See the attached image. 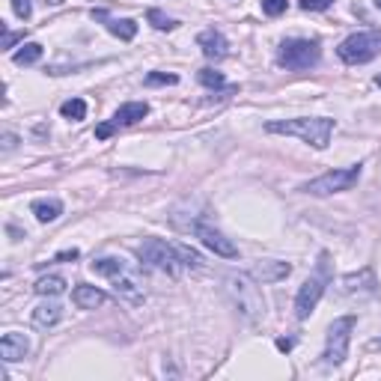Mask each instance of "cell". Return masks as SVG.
Segmentation results:
<instances>
[{
	"mask_svg": "<svg viewBox=\"0 0 381 381\" xmlns=\"http://www.w3.org/2000/svg\"><path fill=\"white\" fill-rule=\"evenodd\" d=\"M197 45L202 48V54H206L209 60H224L229 54V45H226L224 33H217V30H202L197 36Z\"/></svg>",
	"mask_w": 381,
	"mask_h": 381,
	"instance_id": "5bb4252c",
	"label": "cell"
},
{
	"mask_svg": "<svg viewBox=\"0 0 381 381\" xmlns=\"http://www.w3.org/2000/svg\"><path fill=\"white\" fill-rule=\"evenodd\" d=\"M72 260H78V250H75V248H72V250L57 253V262H72Z\"/></svg>",
	"mask_w": 381,
	"mask_h": 381,
	"instance_id": "d6a6232c",
	"label": "cell"
},
{
	"mask_svg": "<svg viewBox=\"0 0 381 381\" xmlns=\"http://www.w3.org/2000/svg\"><path fill=\"white\" fill-rule=\"evenodd\" d=\"M179 253H182V262H185V268H200V265H202L200 253H194L190 248H185V244H179Z\"/></svg>",
	"mask_w": 381,
	"mask_h": 381,
	"instance_id": "83f0119b",
	"label": "cell"
},
{
	"mask_svg": "<svg viewBox=\"0 0 381 381\" xmlns=\"http://www.w3.org/2000/svg\"><path fill=\"white\" fill-rule=\"evenodd\" d=\"M322 57V48L316 39H286L277 51V63L286 66L292 72H304V69H313Z\"/></svg>",
	"mask_w": 381,
	"mask_h": 381,
	"instance_id": "5b68a950",
	"label": "cell"
},
{
	"mask_svg": "<svg viewBox=\"0 0 381 381\" xmlns=\"http://www.w3.org/2000/svg\"><path fill=\"white\" fill-rule=\"evenodd\" d=\"M351 331H355V316H343L337 319L328 328V339H325V363L339 366L349 355V343H351Z\"/></svg>",
	"mask_w": 381,
	"mask_h": 381,
	"instance_id": "ba28073f",
	"label": "cell"
},
{
	"mask_svg": "<svg viewBox=\"0 0 381 381\" xmlns=\"http://www.w3.org/2000/svg\"><path fill=\"white\" fill-rule=\"evenodd\" d=\"M370 349L375 351V349H381V339H373V343H370Z\"/></svg>",
	"mask_w": 381,
	"mask_h": 381,
	"instance_id": "d590c367",
	"label": "cell"
},
{
	"mask_svg": "<svg viewBox=\"0 0 381 381\" xmlns=\"http://www.w3.org/2000/svg\"><path fill=\"white\" fill-rule=\"evenodd\" d=\"M48 4H54V6H57V4H63V0H48Z\"/></svg>",
	"mask_w": 381,
	"mask_h": 381,
	"instance_id": "8d00e7d4",
	"label": "cell"
},
{
	"mask_svg": "<svg viewBox=\"0 0 381 381\" xmlns=\"http://www.w3.org/2000/svg\"><path fill=\"white\" fill-rule=\"evenodd\" d=\"M116 128H119V126H116L114 119H111V122H102V126L95 128V138H99V140H107V138H111V134H114Z\"/></svg>",
	"mask_w": 381,
	"mask_h": 381,
	"instance_id": "4dcf8cb0",
	"label": "cell"
},
{
	"mask_svg": "<svg viewBox=\"0 0 381 381\" xmlns=\"http://www.w3.org/2000/svg\"><path fill=\"white\" fill-rule=\"evenodd\" d=\"M146 18H149V24H152L155 30H176V27H179V21L167 18L161 9H149V12H146Z\"/></svg>",
	"mask_w": 381,
	"mask_h": 381,
	"instance_id": "cb8c5ba5",
	"label": "cell"
},
{
	"mask_svg": "<svg viewBox=\"0 0 381 381\" xmlns=\"http://www.w3.org/2000/svg\"><path fill=\"white\" fill-rule=\"evenodd\" d=\"M328 256L322 253V262L316 268V274H310L304 283H301V289H298L295 295V316L298 319H310L313 316V310H316L319 304V298L325 292V286H328Z\"/></svg>",
	"mask_w": 381,
	"mask_h": 381,
	"instance_id": "52a82bcc",
	"label": "cell"
},
{
	"mask_svg": "<svg viewBox=\"0 0 381 381\" xmlns=\"http://www.w3.org/2000/svg\"><path fill=\"white\" fill-rule=\"evenodd\" d=\"M33 214H36V221H42V224H51V221H57V217L63 214V202L60 200H36L33 202Z\"/></svg>",
	"mask_w": 381,
	"mask_h": 381,
	"instance_id": "ac0fdd59",
	"label": "cell"
},
{
	"mask_svg": "<svg viewBox=\"0 0 381 381\" xmlns=\"http://www.w3.org/2000/svg\"><path fill=\"white\" fill-rule=\"evenodd\" d=\"M122 268H126V262H122L119 256H102V260H95V262H92V271H95V274H102V277H107V280H111L116 271H122Z\"/></svg>",
	"mask_w": 381,
	"mask_h": 381,
	"instance_id": "44dd1931",
	"label": "cell"
},
{
	"mask_svg": "<svg viewBox=\"0 0 381 381\" xmlns=\"http://www.w3.org/2000/svg\"><path fill=\"white\" fill-rule=\"evenodd\" d=\"M138 256H140V262L164 271L167 277H179L182 268H185L179 244H170V241H161V238H146L138 248Z\"/></svg>",
	"mask_w": 381,
	"mask_h": 381,
	"instance_id": "3957f363",
	"label": "cell"
},
{
	"mask_svg": "<svg viewBox=\"0 0 381 381\" xmlns=\"http://www.w3.org/2000/svg\"><path fill=\"white\" fill-rule=\"evenodd\" d=\"M194 236L206 244V248L212 250V253H217V256H224V260H236L238 256V248L233 241H229L221 229H214V226H209V224H194Z\"/></svg>",
	"mask_w": 381,
	"mask_h": 381,
	"instance_id": "30bf717a",
	"label": "cell"
},
{
	"mask_svg": "<svg viewBox=\"0 0 381 381\" xmlns=\"http://www.w3.org/2000/svg\"><path fill=\"white\" fill-rule=\"evenodd\" d=\"M16 143H18L16 134H4V152H9V149H16Z\"/></svg>",
	"mask_w": 381,
	"mask_h": 381,
	"instance_id": "836d02e7",
	"label": "cell"
},
{
	"mask_svg": "<svg viewBox=\"0 0 381 381\" xmlns=\"http://www.w3.org/2000/svg\"><path fill=\"white\" fill-rule=\"evenodd\" d=\"M339 60L349 66H361L370 63L381 54V33L378 30H363V33H351L349 39H343L337 48Z\"/></svg>",
	"mask_w": 381,
	"mask_h": 381,
	"instance_id": "277c9868",
	"label": "cell"
},
{
	"mask_svg": "<svg viewBox=\"0 0 381 381\" xmlns=\"http://www.w3.org/2000/svg\"><path fill=\"white\" fill-rule=\"evenodd\" d=\"M33 289L42 295V298H54V295H63L66 292V280L60 274H48V277H39Z\"/></svg>",
	"mask_w": 381,
	"mask_h": 381,
	"instance_id": "d6986e66",
	"label": "cell"
},
{
	"mask_svg": "<svg viewBox=\"0 0 381 381\" xmlns=\"http://www.w3.org/2000/svg\"><path fill=\"white\" fill-rule=\"evenodd\" d=\"M12 9H16V16L21 21H27L33 16V4H30V0H12Z\"/></svg>",
	"mask_w": 381,
	"mask_h": 381,
	"instance_id": "f1b7e54d",
	"label": "cell"
},
{
	"mask_svg": "<svg viewBox=\"0 0 381 381\" xmlns=\"http://www.w3.org/2000/svg\"><path fill=\"white\" fill-rule=\"evenodd\" d=\"M27 355H30V339H27V334H18V331L4 334V339H0V358L6 363H16V361H24Z\"/></svg>",
	"mask_w": 381,
	"mask_h": 381,
	"instance_id": "8fae6325",
	"label": "cell"
},
{
	"mask_svg": "<svg viewBox=\"0 0 381 381\" xmlns=\"http://www.w3.org/2000/svg\"><path fill=\"white\" fill-rule=\"evenodd\" d=\"M146 114H149V104L146 102H126L114 114V122H116V126H134V122L146 119Z\"/></svg>",
	"mask_w": 381,
	"mask_h": 381,
	"instance_id": "e0dca14e",
	"label": "cell"
},
{
	"mask_svg": "<svg viewBox=\"0 0 381 381\" xmlns=\"http://www.w3.org/2000/svg\"><path fill=\"white\" fill-rule=\"evenodd\" d=\"M60 319H63V307L54 304V301H42L33 310V325H36V328H42V331L54 328Z\"/></svg>",
	"mask_w": 381,
	"mask_h": 381,
	"instance_id": "2e32d148",
	"label": "cell"
},
{
	"mask_svg": "<svg viewBox=\"0 0 381 381\" xmlns=\"http://www.w3.org/2000/svg\"><path fill=\"white\" fill-rule=\"evenodd\" d=\"M200 84L202 87H209V90H217V87H224V75L221 72H214V69H200Z\"/></svg>",
	"mask_w": 381,
	"mask_h": 381,
	"instance_id": "d4e9b609",
	"label": "cell"
},
{
	"mask_svg": "<svg viewBox=\"0 0 381 381\" xmlns=\"http://www.w3.org/2000/svg\"><path fill=\"white\" fill-rule=\"evenodd\" d=\"M107 30H111L114 36H119L122 42H131L134 36H138V24H134L131 18H114V21H107Z\"/></svg>",
	"mask_w": 381,
	"mask_h": 381,
	"instance_id": "ffe728a7",
	"label": "cell"
},
{
	"mask_svg": "<svg viewBox=\"0 0 381 381\" xmlns=\"http://www.w3.org/2000/svg\"><path fill=\"white\" fill-rule=\"evenodd\" d=\"M289 271H292L289 262H280V260H260V262H253L250 277H253L256 283H277V280H286V277H289Z\"/></svg>",
	"mask_w": 381,
	"mask_h": 381,
	"instance_id": "4fadbf2b",
	"label": "cell"
},
{
	"mask_svg": "<svg viewBox=\"0 0 381 381\" xmlns=\"http://www.w3.org/2000/svg\"><path fill=\"white\" fill-rule=\"evenodd\" d=\"M268 134H286V138H301L313 149H328L334 134V119L328 116H298V119H274L265 126Z\"/></svg>",
	"mask_w": 381,
	"mask_h": 381,
	"instance_id": "6da1fadb",
	"label": "cell"
},
{
	"mask_svg": "<svg viewBox=\"0 0 381 381\" xmlns=\"http://www.w3.org/2000/svg\"><path fill=\"white\" fill-rule=\"evenodd\" d=\"M375 6H378V9H381V0H375Z\"/></svg>",
	"mask_w": 381,
	"mask_h": 381,
	"instance_id": "f35d334b",
	"label": "cell"
},
{
	"mask_svg": "<svg viewBox=\"0 0 381 381\" xmlns=\"http://www.w3.org/2000/svg\"><path fill=\"white\" fill-rule=\"evenodd\" d=\"M334 0H301V9L304 12H322V9H331Z\"/></svg>",
	"mask_w": 381,
	"mask_h": 381,
	"instance_id": "f546056e",
	"label": "cell"
},
{
	"mask_svg": "<svg viewBox=\"0 0 381 381\" xmlns=\"http://www.w3.org/2000/svg\"><path fill=\"white\" fill-rule=\"evenodd\" d=\"M277 349L280 351H289L292 349V339H277Z\"/></svg>",
	"mask_w": 381,
	"mask_h": 381,
	"instance_id": "e575fe53",
	"label": "cell"
},
{
	"mask_svg": "<svg viewBox=\"0 0 381 381\" xmlns=\"http://www.w3.org/2000/svg\"><path fill=\"white\" fill-rule=\"evenodd\" d=\"M375 271L373 268H361L355 274H346L339 280V292L343 295H366V292H375Z\"/></svg>",
	"mask_w": 381,
	"mask_h": 381,
	"instance_id": "7c38bea8",
	"label": "cell"
},
{
	"mask_svg": "<svg viewBox=\"0 0 381 381\" xmlns=\"http://www.w3.org/2000/svg\"><path fill=\"white\" fill-rule=\"evenodd\" d=\"M375 84H378V87H381V75H378V78H375Z\"/></svg>",
	"mask_w": 381,
	"mask_h": 381,
	"instance_id": "74e56055",
	"label": "cell"
},
{
	"mask_svg": "<svg viewBox=\"0 0 381 381\" xmlns=\"http://www.w3.org/2000/svg\"><path fill=\"white\" fill-rule=\"evenodd\" d=\"M226 286V295L233 298V304L238 307V313L250 322H260L265 316V301H262V292L256 289V283L250 274H229L224 280Z\"/></svg>",
	"mask_w": 381,
	"mask_h": 381,
	"instance_id": "7a4b0ae2",
	"label": "cell"
},
{
	"mask_svg": "<svg viewBox=\"0 0 381 381\" xmlns=\"http://www.w3.org/2000/svg\"><path fill=\"white\" fill-rule=\"evenodd\" d=\"M361 179V164H351V167H343V170H328L310 179L307 185H301L304 194H313V197H331V194H339V190H351Z\"/></svg>",
	"mask_w": 381,
	"mask_h": 381,
	"instance_id": "8992f818",
	"label": "cell"
},
{
	"mask_svg": "<svg viewBox=\"0 0 381 381\" xmlns=\"http://www.w3.org/2000/svg\"><path fill=\"white\" fill-rule=\"evenodd\" d=\"M146 84H149V87H158V84H179V78L167 75V72H149V75H146Z\"/></svg>",
	"mask_w": 381,
	"mask_h": 381,
	"instance_id": "484cf974",
	"label": "cell"
},
{
	"mask_svg": "<svg viewBox=\"0 0 381 381\" xmlns=\"http://www.w3.org/2000/svg\"><path fill=\"white\" fill-rule=\"evenodd\" d=\"M21 39H24V33L6 30V33H4V51H12V48H16V42H21Z\"/></svg>",
	"mask_w": 381,
	"mask_h": 381,
	"instance_id": "1f68e13d",
	"label": "cell"
},
{
	"mask_svg": "<svg viewBox=\"0 0 381 381\" xmlns=\"http://www.w3.org/2000/svg\"><path fill=\"white\" fill-rule=\"evenodd\" d=\"M60 114L66 119H72V122H80L87 116V102L84 99H69V102H63L60 104Z\"/></svg>",
	"mask_w": 381,
	"mask_h": 381,
	"instance_id": "603a6c76",
	"label": "cell"
},
{
	"mask_svg": "<svg viewBox=\"0 0 381 381\" xmlns=\"http://www.w3.org/2000/svg\"><path fill=\"white\" fill-rule=\"evenodd\" d=\"M72 301H75L80 310H95V307L107 304V295H104L102 289H95V286H87V283H80V286H75V292H72Z\"/></svg>",
	"mask_w": 381,
	"mask_h": 381,
	"instance_id": "9a60e30c",
	"label": "cell"
},
{
	"mask_svg": "<svg viewBox=\"0 0 381 381\" xmlns=\"http://www.w3.org/2000/svg\"><path fill=\"white\" fill-rule=\"evenodd\" d=\"M262 12H265V16H271V18L283 16V12H286V0H262Z\"/></svg>",
	"mask_w": 381,
	"mask_h": 381,
	"instance_id": "4316f807",
	"label": "cell"
},
{
	"mask_svg": "<svg viewBox=\"0 0 381 381\" xmlns=\"http://www.w3.org/2000/svg\"><path fill=\"white\" fill-rule=\"evenodd\" d=\"M111 283H114V292L119 295V298H126L128 304H143L146 301V292H143V283H140V277H138V271H131L128 265L122 268V271H116V274L111 277Z\"/></svg>",
	"mask_w": 381,
	"mask_h": 381,
	"instance_id": "9c48e42d",
	"label": "cell"
},
{
	"mask_svg": "<svg viewBox=\"0 0 381 381\" xmlns=\"http://www.w3.org/2000/svg\"><path fill=\"white\" fill-rule=\"evenodd\" d=\"M39 57H42V45L39 42H27V45H21V51L12 54L16 66H33V63H39Z\"/></svg>",
	"mask_w": 381,
	"mask_h": 381,
	"instance_id": "7402d4cb",
	"label": "cell"
}]
</instances>
